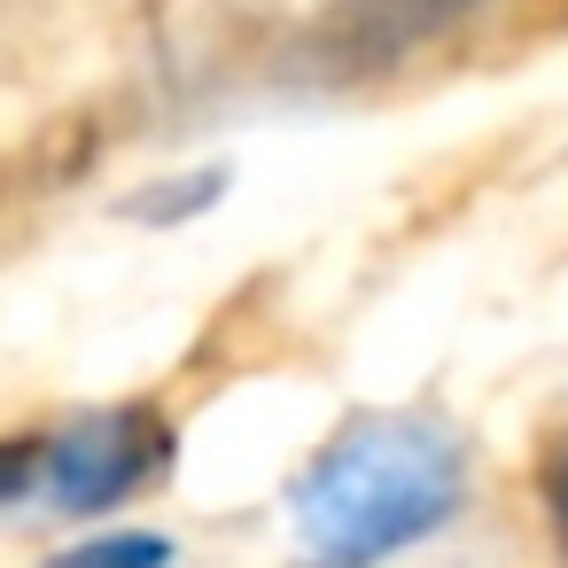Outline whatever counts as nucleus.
Listing matches in <instances>:
<instances>
[{
	"label": "nucleus",
	"instance_id": "4",
	"mask_svg": "<svg viewBox=\"0 0 568 568\" xmlns=\"http://www.w3.org/2000/svg\"><path fill=\"white\" fill-rule=\"evenodd\" d=\"M40 568H172V537H156V529H102V537L55 552Z\"/></svg>",
	"mask_w": 568,
	"mask_h": 568
},
{
	"label": "nucleus",
	"instance_id": "5",
	"mask_svg": "<svg viewBox=\"0 0 568 568\" xmlns=\"http://www.w3.org/2000/svg\"><path fill=\"white\" fill-rule=\"evenodd\" d=\"M545 521H552V545L568 560V444H552V459H545Z\"/></svg>",
	"mask_w": 568,
	"mask_h": 568
},
{
	"label": "nucleus",
	"instance_id": "2",
	"mask_svg": "<svg viewBox=\"0 0 568 568\" xmlns=\"http://www.w3.org/2000/svg\"><path fill=\"white\" fill-rule=\"evenodd\" d=\"M32 444H40L32 490H48L55 514H110L172 467V428L156 405H94Z\"/></svg>",
	"mask_w": 568,
	"mask_h": 568
},
{
	"label": "nucleus",
	"instance_id": "3",
	"mask_svg": "<svg viewBox=\"0 0 568 568\" xmlns=\"http://www.w3.org/2000/svg\"><path fill=\"white\" fill-rule=\"evenodd\" d=\"M483 0H327V9L296 32L288 79L304 87H358L374 71H397L428 40L459 32Z\"/></svg>",
	"mask_w": 568,
	"mask_h": 568
},
{
	"label": "nucleus",
	"instance_id": "1",
	"mask_svg": "<svg viewBox=\"0 0 568 568\" xmlns=\"http://www.w3.org/2000/svg\"><path fill=\"white\" fill-rule=\"evenodd\" d=\"M467 498V452L444 420L374 413L351 420L288 498L304 568H382L405 545L436 537Z\"/></svg>",
	"mask_w": 568,
	"mask_h": 568
}]
</instances>
